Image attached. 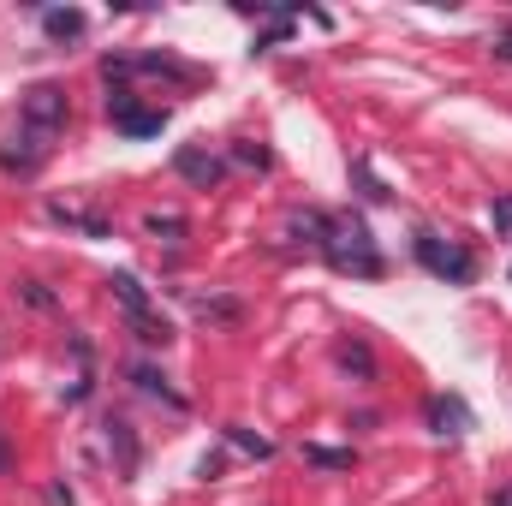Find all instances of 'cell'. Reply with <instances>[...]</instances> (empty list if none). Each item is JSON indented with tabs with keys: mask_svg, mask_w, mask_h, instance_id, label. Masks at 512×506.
Instances as JSON below:
<instances>
[{
	"mask_svg": "<svg viewBox=\"0 0 512 506\" xmlns=\"http://www.w3.org/2000/svg\"><path fill=\"white\" fill-rule=\"evenodd\" d=\"M173 167H179V179H191L197 191H209V185H221V155H209V149H179L173 155Z\"/></svg>",
	"mask_w": 512,
	"mask_h": 506,
	"instance_id": "cell-7",
	"label": "cell"
},
{
	"mask_svg": "<svg viewBox=\"0 0 512 506\" xmlns=\"http://www.w3.org/2000/svg\"><path fill=\"white\" fill-rule=\"evenodd\" d=\"M495 54H501V60H512V24H507V30H495Z\"/></svg>",
	"mask_w": 512,
	"mask_h": 506,
	"instance_id": "cell-15",
	"label": "cell"
},
{
	"mask_svg": "<svg viewBox=\"0 0 512 506\" xmlns=\"http://www.w3.org/2000/svg\"><path fill=\"white\" fill-rule=\"evenodd\" d=\"M66 114H72V108H66V90H60V84H30V90H24V114H18L24 126L60 137V131H66Z\"/></svg>",
	"mask_w": 512,
	"mask_h": 506,
	"instance_id": "cell-4",
	"label": "cell"
},
{
	"mask_svg": "<svg viewBox=\"0 0 512 506\" xmlns=\"http://www.w3.org/2000/svg\"><path fill=\"white\" fill-rule=\"evenodd\" d=\"M108 286H114V298H120L126 322H143V316H155V310H149V298H143V286H137V274H114Z\"/></svg>",
	"mask_w": 512,
	"mask_h": 506,
	"instance_id": "cell-8",
	"label": "cell"
},
{
	"mask_svg": "<svg viewBox=\"0 0 512 506\" xmlns=\"http://www.w3.org/2000/svg\"><path fill=\"white\" fill-rule=\"evenodd\" d=\"M108 120L126 137H155L167 126V108H131V96H108Z\"/></svg>",
	"mask_w": 512,
	"mask_h": 506,
	"instance_id": "cell-5",
	"label": "cell"
},
{
	"mask_svg": "<svg viewBox=\"0 0 512 506\" xmlns=\"http://www.w3.org/2000/svg\"><path fill=\"white\" fill-rule=\"evenodd\" d=\"M340 364H346V370L358 364V376H370V370H376V364H370V346H340Z\"/></svg>",
	"mask_w": 512,
	"mask_h": 506,
	"instance_id": "cell-13",
	"label": "cell"
},
{
	"mask_svg": "<svg viewBox=\"0 0 512 506\" xmlns=\"http://www.w3.org/2000/svg\"><path fill=\"white\" fill-rule=\"evenodd\" d=\"M489 215H495V227H512V197H501V203H495Z\"/></svg>",
	"mask_w": 512,
	"mask_h": 506,
	"instance_id": "cell-14",
	"label": "cell"
},
{
	"mask_svg": "<svg viewBox=\"0 0 512 506\" xmlns=\"http://www.w3.org/2000/svg\"><path fill=\"white\" fill-rule=\"evenodd\" d=\"M0 471H6V435H0Z\"/></svg>",
	"mask_w": 512,
	"mask_h": 506,
	"instance_id": "cell-16",
	"label": "cell"
},
{
	"mask_svg": "<svg viewBox=\"0 0 512 506\" xmlns=\"http://www.w3.org/2000/svg\"><path fill=\"white\" fill-rule=\"evenodd\" d=\"M42 30L60 36V42L66 36H84V12H42Z\"/></svg>",
	"mask_w": 512,
	"mask_h": 506,
	"instance_id": "cell-10",
	"label": "cell"
},
{
	"mask_svg": "<svg viewBox=\"0 0 512 506\" xmlns=\"http://www.w3.org/2000/svg\"><path fill=\"white\" fill-rule=\"evenodd\" d=\"M316 251L328 256L340 274H364V280H376L382 274V251H376V239H370V227L358 221V215H328V227H322V245Z\"/></svg>",
	"mask_w": 512,
	"mask_h": 506,
	"instance_id": "cell-1",
	"label": "cell"
},
{
	"mask_svg": "<svg viewBox=\"0 0 512 506\" xmlns=\"http://www.w3.org/2000/svg\"><path fill=\"white\" fill-rule=\"evenodd\" d=\"M411 251H417V262H423L435 280H447V286L477 280V256L465 251V245H447L441 233H417V239H411Z\"/></svg>",
	"mask_w": 512,
	"mask_h": 506,
	"instance_id": "cell-2",
	"label": "cell"
},
{
	"mask_svg": "<svg viewBox=\"0 0 512 506\" xmlns=\"http://www.w3.org/2000/svg\"><path fill=\"white\" fill-rule=\"evenodd\" d=\"M423 417L435 423V435H465V429H471V405H465L459 393H435V399L423 405Z\"/></svg>",
	"mask_w": 512,
	"mask_h": 506,
	"instance_id": "cell-6",
	"label": "cell"
},
{
	"mask_svg": "<svg viewBox=\"0 0 512 506\" xmlns=\"http://www.w3.org/2000/svg\"><path fill=\"white\" fill-rule=\"evenodd\" d=\"M48 155H54V131H36V126L18 120L12 137L0 143V173H12V179H36Z\"/></svg>",
	"mask_w": 512,
	"mask_h": 506,
	"instance_id": "cell-3",
	"label": "cell"
},
{
	"mask_svg": "<svg viewBox=\"0 0 512 506\" xmlns=\"http://www.w3.org/2000/svg\"><path fill=\"white\" fill-rule=\"evenodd\" d=\"M304 459L322 465V471H346L352 465V453H334V447H304Z\"/></svg>",
	"mask_w": 512,
	"mask_h": 506,
	"instance_id": "cell-11",
	"label": "cell"
},
{
	"mask_svg": "<svg viewBox=\"0 0 512 506\" xmlns=\"http://www.w3.org/2000/svg\"><path fill=\"white\" fill-rule=\"evenodd\" d=\"M131 423H120V417H108V441H114V447H120V459H126V471L131 465H137V447H131V435H126Z\"/></svg>",
	"mask_w": 512,
	"mask_h": 506,
	"instance_id": "cell-12",
	"label": "cell"
},
{
	"mask_svg": "<svg viewBox=\"0 0 512 506\" xmlns=\"http://www.w3.org/2000/svg\"><path fill=\"white\" fill-rule=\"evenodd\" d=\"M131 381H137L143 393H155V399H167L173 411H185V393H173V387H167V376H161V370H149V364H137V370H131Z\"/></svg>",
	"mask_w": 512,
	"mask_h": 506,
	"instance_id": "cell-9",
	"label": "cell"
},
{
	"mask_svg": "<svg viewBox=\"0 0 512 506\" xmlns=\"http://www.w3.org/2000/svg\"><path fill=\"white\" fill-rule=\"evenodd\" d=\"M501 506H512V495H501Z\"/></svg>",
	"mask_w": 512,
	"mask_h": 506,
	"instance_id": "cell-17",
	"label": "cell"
}]
</instances>
